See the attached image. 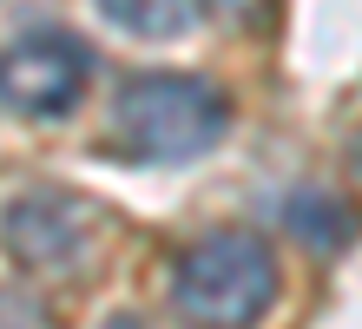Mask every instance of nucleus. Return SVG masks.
<instances>
[{"mask_svg": "<svg viewBox=\"0 0 362 329\" xmlns=\"http://www.w3.org/2000/svg\"><path fill=\"white\" fill-rule=\"evenodd\" d=\"M99 13L132 40H178L198 20V0H99Z\"/></svg>", "mask_w": 362, "mask_h": 329, "instance_id": "39448f33", "label": "nucleus"}, {"mask_svg": "<svg viewBox=\"0 0 362 329\" xmlns=\"http://www.w3.org/2000/svg\"><path fill=\"white\" fill-rule=\"evenodd\" d=\"M99 329H145V323H139V316H105Z\"/></svg>", "mask_w": 362, "mask_h": 329, "instance_id": "1a4fd4ad", "label": "nucleus"}, {"mask_svg": "<svg viewBox=\"0 0 362 329\" xmlns=\"http://www.w3.org/2000/svg\"><path fill=\"white\" fill-rule=\"evenodd\" d=\"M276 283H284V270H276V250L264 237L211 231L178 257L172 303L191 329H250L276 303Z\"/></svg>", "mask_w": 362, "mask_h": 329, "instance_id": "f257e3e1", "label": "nucleus"}, {"mask_svg": "<svg viewBox=\"0 0 362 329\" xmlns=\"http://www.w3.org/2000/svg\"><path fill=\"white\" fill-rule=\"evenodd\" d=\"M224 132H230V105L198 73H139L125 79V93L112 105V139L152 165L204 158Z\"/></svg>", "mask_w": 362, "mask_h": 329, "instance_id": "f03ea898", "label": "nucleus"}, {"mask_svg": "<svg viewBox=\"0 0 362 329\" xmlns=\"http://www.w3.org/2000/svg\"><path fill=\"white\" fill-rule=\"evenodd\" d=\"M290 224L303 231L316 250H336L349 237V211H336L323 191H303V197H290Z\"/></svg>", "mask_w": 362, "mask_h": 329, "instance_id": "423d86ee", "label": "nucleus"}, {"mask_svg": "<svg viewBox=\"0 0 362 329\" xmlns=\"http://www.w3.org/2000/svg\"><path fill=\"white\" fill-rule=\"evenodd\" d=\"M0 329H59V316L20 283H0Z\"/></svg>", "mask_w": 362, "mask_h": 329, "instance_id": "0eeeda50", "label": "nucleus"}, {"mask_svg": "<svg viewBox=\"0 0 362 329\" xmlns=\"http://www.w3.org/2000/svg\"><path fill=\"white\" fill-rule=\"evenodd\" d=\"M93 86V53L73 33H20L0 47V105L20 119H66Z\"/></svg>", "mask_w": 362, "mask_h": 329, "instance_id": "20e7f679", "label": "nucleus"}, {"mask_svg": "<svg viewBox=\"0 0 362 329\" xmlns=\"http://www.w3.org/2000/svg\"><path fill=\"white\" fill-rule=\"evenodd\" d=\"M204 7H218V13H230V20H244V13H257L264 0H204Z\"/></svg>", "mask_w": 362, "mask_h": 329, "instance_id": "6e6552de", "label": "nucleus"}, {"mask_svg": "<svg viewBox=\"0 0 362 329\" xmlns=\"http://www.w3.org/2000/svg\"><path fill=\"white\" fill-rule=\"evenodd\" d=\"M0 244L20 270L33 277H66L93 257L99 244V211L86 204L79 191H59V185H33L20 191L7 217H0Z\"/></svg>", "mask_w": 362, "mask_h": 329, "instance_id": "7ed1b4c3", "label": "nucleus"}]
</instances>
